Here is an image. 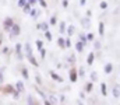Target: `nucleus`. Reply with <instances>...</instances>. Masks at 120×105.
I'll return each mask as SVG.
<instances>
[{
	"label": "nucleus",
	"mask_w": 120,
	"mask_h": 105,
	"mask_svg": "<svg viewBox=\"0 0 120 105\" xmlns=\"http://www.w3.org/2000/svg\"><path fill=\"white\" fill-rule=\"evenodd\" d=\"M10 34H11V38H14V36H18L20 32H21V27H20V24H13V27L10 28V31H8Z\"/></svg>",
	"instance_id": "1"
},
{
	"label": "nucleus",
	"mask_w": 120,
	"mask_h": 105,
	"mask_svg": "<svg viewBox=\"0 0 120 105\" xmlns=\"http://www.w3.org/2000/svg\"><path fill=\"white\" fill-rule=\"evenodd\" d=\"M13 24H14V20H13L11 17H6V18L3 20V28H4L6 31H10V28L13 27Z\"/></svg>",
	"instance_id": "2"
},
{
	"label": "nucleus",
	"mask_w": 120,
	"mask_h": 105,
	"mask_svg": "<svg viewBox=\"0 0 120 105\" xmlns=\"http://www.w3.org/2000/svg\"><path fill=\"white\" fill-rule=\"evenodd\" d=\"M15 55H17V59H18V60H22V59H24L22 45H21V43H15Z\"/></svg>",
	"instance_id": "3"
},
{
	"label": "nucleus",
	"mask_w": 120,
	"mask_h": 105,
	"mask_svg": "<svg viewBox=\"0 0 120 105\" xmlns=\"http://www.w3.org/2000/svg\"><path fill=\"white\" fill-rule=\"evenodd\" d=\"M68 76H70V81H71V83H75V81L78 80L77 69H75V67H71V69H70V73H68Z\"/></svg>",
	"instance_id": "4"
},
{
	"label": "nucleus",
	"mask_w": 120,
	"mask_h": 105,
	"mask_svg": "<svg viewBox=\"0 0 120 105\" xmlns=\"http://www.w3.org/2000/svg\"><path fill=\"white\" fill-rule=\"evenodd\" d=\"M50 77H52L55 81H57V83H63V80H64L63 77H60L56 71H52V70H50Z\"/></svg>",
	"instance_id": "5"
},
{
	"label": "nucleus",
	"mask_w": 120,
	"mask_h": 105,
	"mask_svg": "<svg viewBox=\"0 0 120 105\" xmlns=\"http://www.w3.org/2000/svg\"><path fill=\"white\" fill-rule=\"evenodd\" d=\"M14 87H15V90H17V91H20V93H22V91L25 90V87H24V83H22L21 80H18V81L15 83V86H14Z\"/></svg>",
	"instance_id": "6"
},
{
	"label": "nucleus",
	"mask_w": 120,
	"mask_h": 105,
	"mask_svg": "<svg viewBox=\"0 0 120 105\" xmlns=\"http://www.w3.org/2000/svg\"><path fill=\"white\" fill-rule=\"evenodd\" d=\"M81 25L84 27V28H90L91 27V21H90V17H84V18H81Z\"/></svg>",
	"instance_id": "7"
},
{
	"label": "nucleus",
	"mask_w": 120,
	"mask_h": 105,
	"mask_svg": "<svg viewBox=\"0 0 120 105\" xmlns=\"http://www.w3.org/2000/svg\"><path fill=\"white\" fill-rule=\"evenodd\" d=\"M14 91H15V87L11 86V84H7V86L4 87V93H6V94H13Z\"/></svg>",
	"instance_id": "8"
},
{
	"label": "nucleus",
	"mask_w": 120,
	"mask_h": 105,
	"mask_svg": "<svg viewBox=\"0 0 120 105\" xmlns=\"http://www.w3.org/2000/svg\"><path fill=\"white\" fill-rule=\"evenodd\" d=\"M36 28L45 32V31H48V28H49V24H48V23H41V24H38V25H36Z\"/></svg>",
	"instance_id": "9"
},
{
	"label": "nucleus",
	"mask_w": 120,
	"mask_h": 105,
	"mask_svg": "<svg viewBox=\"0 0 120 105\" xmlns=\"http://www.w3.org/2000/svg\"><path fill=\"white\" fill-rule=\"evenodd\" d=\"M103 71H105L106 74H110V73L113 71V65H112V63H106L105 67H103Z\"/></svg>",
	"instance_id": "10"
},
{
	"label": "nucleus",
	"mask_w": 120,
	"mask_h": 105,
	"mask_svg": "<svg viewBox=\"0 0 120 105\" xmlns=\"http://www.w3.org/2000/svg\"><path fill=\"white\" fill-rule=\"evenodd\" d=\"M94 59H95V53H94V52L88 53V58H87V65H88V66H91V65L94 63Z\"/></svg>",
	"instance_id": "11"
},
{
	"label": "nucleus",
	"mask_w": 120,
	"mask_h": 105,
	"mask_svg": "<svg viewBox=\"0 0 120 105\" xmlns=\"http://www.w3.org/2000/svg\"><path fill=\"white\" fill-rule=\"evenodd\" d=\"M28 14H30V16L32 17V18H36V17H38V16L41 14V11H39V10H36V8H31Z\"/></svg>",
	"instance_id": "12"
},
{
	"label": "nucleus",
	"mask_w": 120,
	"mask_h": 105,
	"mask_svg": "<svg viewBox=\"0 0 120 105\" xmlns=\"http://www.w3.org/2000/svg\"><path fill=\"white\" fill-rule=\"evenodd\" d=\"M113 97L117 100V98H120V87L119 86H115L113 87Z\"/></svg>",
	"instance_id": "13"
},
{
	"label": "nucleus",
	"mask_w": 120,
	"mask_h": 105,
	"mask_svg": "<svg viewBox=\"0 0 120 105\" xmlns=\"http://www.w3.org/2000/svg\"><path fill=\"white\" fill-rule=\"evenodd\" d=\"M98 32H99L101 36L105 35V24H103V23H99V25H98Z\"/></svg>",
	"instance_id": "14"
},
{
	"label": "nucleus",
	"mask_w": 120,
	"mask_h": 105,
	"mask_svg": "<svg viewBox=\"0 0 120 105\" xmlns=\"http://www.w3.org/2000/svg\"><path fill=\"white\" fill-rule=\"evenodd\" d=\"M84 46H85V45H84L81 41H78V42L75 43V51H77V52H82V51H84Z\"/></svg>",
	"instance_id": "15"
},
{
	"label": "nucleus",
	"mask_w": 120,
	"mask_h": 105,
	"mask_svg": "<svg viewBox=\"0 0 120 105\" xmlns=\"http://www.w3.org/2000/svg\"><path fill=\"white\" fill-rule=\"evenodd\" d=\"M101 93H102V95H103V97H106V95H108V86H106L105 83H102V84H101Z\"/></svg>",
	"instance_id": "16"
},
{
	"label": "nucleus",
	"mask_w": 120,
	"mask_h": 105,
	"mask_svg": "<svg viewBox=\"0 0 120 105\" xmlns=\"http://www.w3.org/2000/svg\"><path fill=\"white\" fill-rule=\"evenodd\" d=\"M28 58V60H30V63L32 66H35V67H38V62H36V59L34 58V55H30V56H27Z\"/></svg>",
	"instance_id": "17"
},
{
	"label": "nucleus",
	"mask_w": 120,
	"mask_h": 105,
	"mask_svg": "<svg viewBox=\"0 0 120 105\" xmlns=\"http://www.w3.org/2000/svg\"><path fill=\"white\" fill-rule=\"evenodd\" d=\"M57 45H59V48H61V49H64V48H66V39L60 36L59 39H57Z\"/></svg>",
	"instance_id": "18"
},
{
	"label": "nucleus",
	"mask_w": 120,
	"mask_h": 105,
	"mask_svg": "<svg viewBox=\"0 0 120 105\" xmlns=\"http://www.w3.org/2000/svg\"><path fill=\"white\" fill-rule=\"evenodd\" d=\"M31 8H32V4H31V3H28V1H27V3H25V6L22 7V10H24V13H25V14H28V13H30Z\"/></svg>",
	"instance_id": "19"
},
{
	"label": "nucleus",
	"mask_w": 120,
	"mask_h": 105,
	"mask_svg": "<svg viewBox=\"0 0 120 105\" xmlns=\"http://www.w3.org/2000/svg\"><path fill=\"white\" fill-rule=\"evenodd\" d=\"M24 46H25V52H27V56L32 55V46H31L30 43H25Z\"/></svg>",
	"instance_id": "20"
},
{
	"label": "nucleus",
	"mask_w": 120,
	"mask_h": 105,
	"mask_svg": "<svg viewBox=\"0 0 120 105\" xmlns=\"http://www.w3.org/2000/svg\"><path fill=\"white\" fill-rule=\"evenodd\" d=\"M59 30H60V32H61V34H64V32H66V30H67V27H66V21H61V23H60Z\"/></svg>",
	"instance_id": "21"
},
{
	"label": "nucleus",
	"mask_w": 120,
	"mask_h": 105,
	"mask_svg": "<svg viewBox=\"0 0 120 105\" xmlns=\"http://www.w3.org/2000/svg\"><path fill=\"white\" fill-rule=\"evenodd\" d=\"M21 74H22V77H24V78L30 80V74H28V70H27V67H22V70H21Z\"/></svg>",
	"instance_id": "22"
},
{
	"label": "nucleus",
	"mask_w": 120,
	"mask_h": 105,
	"mask_svg": "<svg viewBox=\"0 0 120 105\" xmlns=\"http://www.w3.org/2000/svg\"><path fill=\"white\" fill-rule=\"evenodd\" d=\"M74 30H75V28H74V25H70V27H68V28L66 30V31H67V35H68V36L74 35Z\"/></svg>",
	"instance_id": "23"
},
{
	"label": "nucleus",
	"mask_w": 120,
	"mask_h": 105,
	"mask_svg": "<svg viewBox=\"0 0 120 105\" xmlns=\"http://www.w3.org/2000/svg\"><path fill=\"white\" fill-rule=\"evenodd\" d=\"M45 38H46L49 42H52V39H53V35H52V32H50V31H45Z\"/></svg>",
	"instance_id": "24"
},
{
	"label": "nucleus",
	"mask_w": 120,
	"mask_h": 105,
	"mask_svg": "<svg viewBox=\"0 0 120 105\" xmlns=\"http://www.w3.org/2000/svg\"><path fill=\"white\" fill-rule=\"evenodd\" d=\"M80 41H81V42H82V43H84V45L87 46V43H88V38H87V36H85L84 34L80 35Z\"/></svg>",
	"instance_id": "25"
},
{
	"label": "nucleus",
	"mask_w": 120,
	"mask_h": 105,
	"mask_svg": "<svg viewBox=\"0 0 120 105\" xmlns=\"http://www.w3.org/2000/svg\"><path fill=\"white\" fill-rule=\"evenodd\" d=\"M49 24H50V25H56V24H57V18H56V16H52V17H50Z\"/></svg>",
	"instance_id": "26"
},
{
	"label": "nucleus",
	"mask_w": 120,
	"mask_h": 105,
	"mask_svg": "<svg viewBox=\"0 0 120 105\" xmlns=\"http://www.w3.org/2000/svg\"><path fill=\"white\" fill-rule=\"evenodd\" d=\"M98 80V73L96 71H91V81H96Z\"/></svg>",
	"instance_id": "27"
},
{
	"label": "nucleus",
	"mask_w": 120,
	"mask_h": 105,
	"mask_svg": "<svg viewBox=\"0 0 120 105\" xmlns=\"http://www.w3.org/2000/svg\"><path fill=\"white\" fill-rule=\"evenodd\" d=\"M92 88H94L92 83H87V84H85V91H87V93H91V91H92Z\"/></svg>",
	"instance_id": "28"
},
{
	"label": "nucleus",
	"mask_w": 120,
	"mask_h": 105,
	"mask_svg": "<svg viewBox=\"0 0 120 105\" xmlns=\"http://www.w3.org/2000/svg\"><path fill=\"white\" fill-rule=\"evenodd\" d=\"M27 104H30V105L36 104V102H35V100H34V97H31V95H28V97H27Z\"/></svg>",
	"instance_id": "29"
},
{
	"label": "nucleus",
	"mask_w": 120,
	"mask_h": 105,
	"mask_svg": "<svg viewBox=\"0 0 120 105\" xmlns=\"http://www.w3.org/2000/svg\"><path fill=\"white\" fill-rule=\"evenodd\" d=\"M35 45H36V48H38V51H39V49H42V48H43V42H42V41H41V39H38V41H36V42H35Z\"/></svg>",
	"instance_id": "30"
},
{
	"label": "nucleus",
	"mask_w": 120,
	"mask_h": 105,
	"mask_svg": "<svg viewBox=\"0 0 120 105\" xmlns=\"http://www.w3.org/2000/svg\"><path fill=\"white\" fill-rule=\"evenodd\" d=\"M20 94H21V93L15 90V91H14V93H13L11 95H13V98H14V100H18V98H20Z\"/></svg>",
	"instance_id": "31"
},
{
	"label": "nucleus",
	"mask_w": 120,
	"mask_h": 105,
	"mask_svg": "<svg viewBox=\"0 0 120 105\" xmlns=\"http://www.w3.org/2000/svg\"><path fill=\"white\" fill-rule=\"evenodd\" d=\"M99 7H101L102 10H105V8H108V3H106V1H101V4H99Z\"/></svg>",
	"instance_id": "32"
},
{
	"label": "nucleus",
	"mask_w": 120,
	"mask_h": 105,
	"mask_svg": "<svg viewBox=\"0 0 120 105\" xmlns=\"http://www.w3.org/2000/svg\"><path fill=\"white\" fill-rule=\"evenodd\" d=\"M35 81H36V84H42V78H41V76H39V74H36V76H35Z\"/></svg>",
	"instance_id": "33"
},
{
	"label": "nucleus",
	"mask_w": 120,
	"mask_h": 105,
	"mask_svg": "<svg viewBox=\"0 0 120 105\" xmlns=\"http://www.w3.org/2000/svg\"><path fill=\"white\" fill-rule=\"evenodd\" d=\"M38 3H39V4H41L43 8H46V7H48V3H46L45 0H38Z\"/></svg>",
	"instance_id": "34"
},
{
	"label": "nucleus",
	"mask_w": 120,
	"mask_h": 105,
	"mask_svg": "<svg viewBox=\"0 0 120 105\" xmlns=\"http://www.w3.org/2000/svg\"><path fill=\"white\" fill-rule=\"evenodd\" d=\"M27 1H28V0H18V7H21V8H22V7L25 6V3H27Z\"/></svg>",
	"instance_id": "35"
},
{
	"label": "nucleus",
	"mask_w": 120,
	"mask_h": 105,
	"mask_svg": "<svg viewBox=\"0 0 120 105\" xmlns=\"http://www.w3.org/2000/svg\"><path fill=\"white\" fill-rule=\"evenodd\" d=\"M39 52H41V58H45V56H46V49H45V48L39 49Z\"/></svg>",
	"instance_id": "36"
},
{
	"label": "nucleus",
	"mask_w": 120,
	"mask_h": 105,
	"mask_svg": "<svg viewBox=\"0 0 120 105\" xmlns=\"http://www.w3.org/2000/svg\"><path fill=\"white\" fill-rule=\"evenodd\" d=\"M48 100H49V101H50L52 104H56V102H57V100H56V97H53V95H50V97H49Z\"/></svg>",
	"instance_id": "37"
},
{
	"label": "nucleus",
	"mask_w": 120,
	"mask_h": 105,
	"mask_svg": "<svg viewBox=\"0 0 120 105\" xmlns=\"http://www.w3.org/2000/svg\"><path fill=\"white\" fill-rule=\"evenodd\" d=\"M71 45H73V43H71L70 38H67V39H66V48H71Z\"/></svg>",
	"instance_id": "38"
},
{
	"label": "nucleus",
	"mask_w": 120,
	"mask_h": 105,
	"mask_svg": "<svg viewBox=\"0 0 120 105\" xmlns=\"http://www.w3.org/2000/svg\"><path fill=\"white\" fill-rule=\"evenodd\" d=\"M94 46H95V49H98V51H99V49H101V42H99V41H95Z\"/></svg>",
	"instance_id": "39"
},
{
	"label": "nucleus",
	"mask_w": 120,
	"mask_h": 105,
	"mask_svg": "<svg viewBox=\"0 0 120 105\" xmlns=\"http://www.w3.org/2000/svg\"><path fill=\"white\" fill-rule=\"evenodd\" d=\"M78 76H80V77H84V76H85V71H84V69H80V71H78Z\"/></svg>",
	"instance_id": "40"
},
{
	"label": "nucleus",
	"mask_w": 120,
	"mask_h": 105,
	"mask_svg": "<svg viewBox=\"0 0 120 105\" xmlns=\"http://www.w3.org/2000/svg\"><path fill=\"white\" fill-rule=\"evenodd\" d=\"M38 94H39V95H41V97H42L43 100L46 98V95H45V93H43V91H41V90H38Z\"/></svg>",
	"instance_id": "41"
},
{
	"label": "nucleus",
	"mask_w": 120,
	"mask_h": 105,
	"mask_svg": "<svg viewBox=\"0 0 120 105\" xmlns=\"http://www.w3.org/2000/svg\"><path fill=\"white\" fill-rule=\"evenodd\" d=\"M59 102H61V104H64V102H66V97H64V95H61V97L59 98Z\"/></svg>",
	"instance_id": "42"
},
{
	"label": "nucleus",
	"mask_w": 120,
	"mask_h": 105,
	"mask_svg": "<svg viewBox=\"0 0 120 105\" xmlns=\"http://www.w3.org/2000/svg\"><path fill=\"white\" fill-rule=\"evenodd\" d=\"M87 38H88V41H94V34H92V32H90V34L87 35Z\"/></svg>",
	"instance_id": "43"
},
{
	"label": "nucleus",
	"mask_w": 120,
	"mask_h": 105,
	"mask_svg": "<svg viewBox=\"0 0 120 105\" xmlns=\"http://www.w3.org/2000/svg\"><path fill=\"white\" fill-rule=\"evenodd\" d=\"M61 4H63V7L66 8V7L68 6V0H63V3H61Z\"/></svg>",
	"instance_id": "44"
},
{
	"label": "nucleus",
	"mask_w": 120,
	"mask_h": 105,
	"mask_svg": "<svg viewBox=\"0 0 120 105\" xmlns=\"http://www.w3.org/2000/svg\"><path fill=\"white\" fill-rule=\"evenodd\" d=\"M8 52H10V49H8L7 46H4V48H3V53H8Z\"/></svg>",
	"instance_id": "45"
},
{
	"label": "nucleus",
	"mask_w": 120,
	"mask_h": 105,
	"mask_svg": "<svg viewBox=\"0 0 120 105\" xmlns=\"http://www.w3.org/2000/svg\"><path fill=\"white\" fill-rule=\"evenodd\" d=\"M68 62H75V58H74V55H71V56L68 58Z\"/></svg>",
	"instance_id": "46"
},
{
	"label": "nucleus",
	"mask_w": 120,
	"mask_h": 105,
	"mask_svg": "<svg viewBox=\"0 0 120 105\" xmlns=\"http://www.w3.org/2000/svg\"><path fill=\"white\" fill-rule=\"evenodd\" d=\"M0 83H3V69H0Z\"/></svg>",
	"instance_id": "47"
},
{
	"label": "nucleus",
	"mask_w": 120,
	"mask_h": 105,
	"mask_svg": "<svg viewBox=\"0 0 120 105\" xmlns=\"http://www.w3.org/2000/svg\"><path fill=\"white\" fill-rule=\"evenodd\" d=\"M87 4V0H80V6H85Z\"/></svg>",
	"instance_id": "48"
},
{
	"label": "nucleus",
	"mask_w": 120,
	"mask_h": 105,
	"mask_svg": "<svg viewBox=\"0 0 120 105\" xmlns=\"http://www.w3.org/2000/svg\"><path fill=\"white\" fill-rule=\"evenodd\" d=\"M36 1H38V0H28V3H31V4H32V6H34V4H35V3H36Z\"/></svg>",
	"instance_id": "49"
},
{
	"label": "nucleus",
	"mask_w": 120,
	"mask_h": 105,
	"mask_svg": "<svg viewBox=\"0 0 120 105\" xmlns=\"http://www.w3.org/2000/svg\"><path fill=\"white\" fill-rule=\"evenodd\" d=\"M92 16V13H91V10H87V17H91Z\"/></svg>",
	"instance_id": "50"
},
{
	"label": "nucleus",
	"mask_w": 120,
	"mask_h": 105,
	"mask_svg": "<svg viewBox=\"0 0 120 105\" xmlns=\"http://www.w3.org/2000/svg\"><path fill=\"white\" fill-rule=\"evenodd\" d=\"M80 97H81V98H84V97H85V93H82V91H81V93H80Z\"/></svg>",
	"instance_id": "51"
},
{
	"label": "nucleus",
	"mask_w": 120,
	"mask_h": 105,
	"mask_svg": "<svg viewBox=\"0 0 120 105\" xmlns=\"http://www.w3.org/2000/svg\"><path fill=\"white\" fill-rule=\"evenodd\" d=\"M0 46H1V38H0Z\"/></svg>",
	"instance_id": "52"
}]
</instances>
